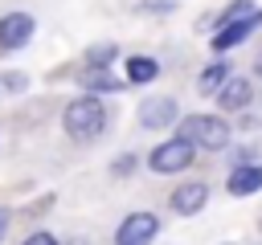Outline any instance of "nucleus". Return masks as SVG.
Masks as SVG:
<instances>
[{
    "mask_svg": "<svg viewBox=\"0 0 262 245\" xmlns=\"http://www.w3.org/2000/svg\"><path fill=\"white\" fill-rule=\"evenodd\" d=\"M192 163V143L188 139H172V143H160L151 151V172H184Z\"/></svg>",
    "mask_w": 262,
    "mask_h": 245,
    "instance_id": "obj_4",
    "label": "nucleus"
},
{
    "mask_svg": "<svg viewBox=\"0 0 262 245\" xmlns=\"http://www.w3.org/2000/svg\"><path fill=\"white\" fill-rule=\"evenodd\" d=\"M205 196H209V192H205V184H184V188H176V192H172V208L188 216V212L205 208Z\"/></svg>",
    "mask_w": 262,
    "mask_h": 245,
    "instance_id": "obj_10",
    "label": "nucleus"
},
{
    "mask_svg": "<svg viewBox=\"0 0 262 245\" xmlns=\"http://www.w3.org/2000/svg\"><path fill=\"white\" fill-rule=\"evenodd\" d=\"M217 102H221V110H242V106L250 102V82H246V78H229V82L217 90Z\"/></svg>",
    "mask_w": 262,
    "mask_h": 245,
    "instance_id": "obj_9",
    "label": "nucleus"
},
{
    "mask_svg": "<svg viewBox=\"0 0 262 245\" xmlns=\"http://www.w3.org/2000/svg\"><path fill=\"white\" fill-rule=\"evenodd\" d=\"M156 74H160V65L151 57H131L127 61V82H151Z\"/></svg>",
    "mask_w": 262,
    "mask_h": 245,
    "instance_id": "obj_11",
    "label": "nucleus"
},
{
    "mask_svg": "<svg viewBox=\"0 0 262 245\" xmlns=\"http://www.w3.org/2000/svg\"><path fill=\"white\" fill-rule=\"evenodd\" d=\"M225 82H229V78H225V65H213V69L201 78V90H205V94H217Z\"/></svg>",
    "mask_w": 262,
    "mask_h": 245,
    "instance_id": "obj_13",
    "label": "nucleus"
},
{
    "mask_svg": "<svg viewBox=\"0 0 262 245\" xmlns=\"http://www.w3.org/2000/svg\"><path fill=\"white\" fill-rule=\"evenodd\" d=\"M4 229H8V216H4V212H0V237H4Z\"/></svg>",
    "mask_w": 262,
    "mask_h": 245,
    "instance_id": "obj_15",
    "label": "nucleus"
},
{
    "mask_svg": "<svg viewBox=\"0 0 262 245\" xmlns=\"http://www.w3.org/2000/svg\"><path fill=\"white\" fill-rule=\"evenodd\" d=\"M229 192L233 196H250V192H262V167L254 163H242L229 172Z\"/></svg>",
    "mask_w": 262,
    "mask_h": 245,
    "instance_id": "obj_8",
    "label": "nucleus"
},
{
    "mask_svg": "<svg viewBox=\"0 0 262 245\" xmlns=\"http://www.w3.org/2000/svg\"><path fill=\"white\" fill-rule=\"evenodd\" d=\"M25 245H57V241H53V237H49V233H33V237H29V241H25Z\"/></svg>",
    "mask_w": 262,
    "mask_h": 245,
    "instance_id": "obj_14",
    "label": "nucleus"
},
{
    "mask_svg": "<svg viewBox=\"0 0 262 245\" xmlns=\"http://www.w3.org/2000/svg\"><path fill=\"white\" fill-rule=\"evenodd\" d=\"M254 65H258V74H262V53H258V61H254Z\"/></svg>",
    "mask_w": 262,
    "mask_h": 245,
    "instance_id": "obj_16",
    "label": "nucleus"
},
{
    "mask_svg": "<svg viewBox=\"0 0 262 245\" xmlns=\"http://www.w3.org/2000/svg\"><path fill=\"white\" fill-rule=\"evenodd\" d=\"M180 139H188V143H196V147H209V151H221L225 143H229V127L221 122V118H213V114H192L188 122H184V135Z\"/></svg>",
    "mask_w": 262,
    "mask_h": 245,
    "instance_id": "obj_3",
    "label": "nucleus"
},
{
    "mask_svg": "<svg viewBox=\"0 0 262 245\" xmlns=\"http://www.w3.org/2000/svg\"><path fill=\"white\" fill-rule=\"evenodd\" d=\"M156 233H160V220H156L151 212H131V216L119 225L115 245H147Z\"/></svg>",
    "mask_w": 262,
    "mask_h": 245,
    "instance_id": "obj_5",
    "label": "nucleus"
},
{
    "mask_svg": "<svg viewBox=\"0 0 262 245\" xmlns=\"http://www.w3.org/2000/svg\"><path fill=\"white\" fill-rule=\"evenodd\" d=\"M258 24H262V8H258L254 0H233V8L225 12L221 29L213 33V49H233V45L246 41Z\"/></svg>",
    "mask_w": 262,
    "mask_h": 245,
    "instance_id": "obj_1",
    "label": "nucleus"
},
{
    "mask_svg": "<svg viewBox=\"0 0 262 245\" xmlns=\"http://www.w3.org/2000/svg\"><path fill=\"white\" fill-rule=\"evenodd\" d=\"M172 118H176V102H172V98H164V94L143 98V106H139V127L156 131V127H168Z\"/></svg>",
    "mask_w": 262,
    "mask_h": 245,
    "instance_id": "obj_7",
    "label": "nucleus"
},
{
    "mask_svg": "<svg viewBox=\"0 0 262 245\" xmlns=\"http://www.w3.org/2000/svg\"><path fill=\"white\" fill-rule=\"evenodd\" d=\"M29 41H33V16H25V12L0 16V45H4V49H20V45H29Z\"/></svg>",
    "mask_w": 262,
    "mask_h": 245,
    "instance_id": "obj_6",
    "label": "nucleus"
},
{
    "mask_svg": "<svg viewBox=\"0 0 262 245\" xmlns=\"http://www.w3.org/2000/svg\"><path fill=\"white\" fill-rule=\"evenodd\" d=\"M102 127H106V110L98 106V98H74L66 106V131L74 139H94L102 135Z\"/></svg>",
    "mask_w": 262,
    "mask_h": 245,
    "instance_id": "obj_2",
    "label": "nucleus"
},
{
    "mask_svg": "<svg viewBox=\"0 0 262 245\" xmlns=\"http://www.w3.org/2000/svg\"><path fill=\"white\" fill-rule=\"evenodd\" d=\"M82 82H86V90H119V82H115V78H106V69H102V65H98V69H90Z\"/></svg>",
    "mask_w": 262,
    "mask_h": 245,
    "instance_id": "obj_12",
    "label": "nucleus"
}]
</instances>
